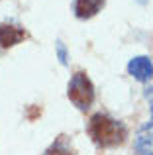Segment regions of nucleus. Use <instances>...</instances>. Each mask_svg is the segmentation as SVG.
<instances>
[{"instance_id":"obj_4","label":"nucleus","mask_w":153,"mask_h":155,"mask_svg":"<svg viewBox=\"0 0 153 155\" xmlns=\"http://www.w3.org/2000/svg\"><path fill=\"white\" fill-rule=\"evenodd\" d=\"M28 38L26 30L14 24H0V47H14Z\"/></svg>"},{"instance_id":"obj_10","label":"nucleus","mask_w":153,"mask_h":155,"mask_svg":"<svg viewBox=\"0 0 153 155\" xmlns=\"http://www.w3.org/2000/svg\"><path fill=\"white\" fill-rule=\"evenodd\" d=\"M151 120H153V104H151Z\"/></svg>"},{"instance_id":"obj_3","label":"nucleus","mask_w":153,"mask_h":155,"mask_svg":"<svg viewBox=\"0 0 153 155\" xmlns=\"http://www.w3.org/2000/svg\"><path fill=\"white\" fill-rule=\"evenodd\" d=\"M128 73H130L135 81H139V83L149 81L153 77L151 59L145 57V55H138V57H134V59H130V63H128Z\"/></svg>"},{"instance_id":"obj_9","label":"nucleus","mask_w":153,"mask_h":155,"mask_svg":"<svg viewBox=\"0 0 153 155\" xmlns=\"http://www.w3.org/2000/svg\"><path fill=\"white\" fill-rule=\"evenodd\" d=\"M143 96H145V98H149V100H153V84H151V87H147V88H145V92H143Z\"/></svg>"},{"instance_id":"obj_6","label":"nucleus","mask_w":153,"mask_h":155,"mask_svg":"<svg viewBox=\"0 0 153 155\" xmlns=\"http://www.w3.org/2000/svg\"><path fill=\"white\" fill-rule=\"evenodd\" d=\"M153 143V122H147L139 128L138 136H135V149L139 153H147Z\"/></svg>"},{"instance_id":"obj_1","label":"nucleus","mask_w":153,"mask_h":155,"mask_svg":"<svg viewBox=\"0 0 153 155\" xmlns=\"http://www.w3.org/2000/svg\"><path fill=\"white\" fill-rule=\"evenodd\" d=\"M86 132L90 136V140L102 149L118 147L128 137L126 126L120 120L108 116V114H102V112H96L90 116V120L86 124Z\"/></svg>"},{"instance_id":"obj_2","label":"nucleus","mask_w":153,"mask_h":155,"mask_svg":"<svg viewBox=\"0 0 153 155\" xmlns=\"http://www.w3.org/2000/svg\"><path fill=\"white\" fill-rule=\"evenodd\" d=\"M67 96L79 110H88L94 102V84L84 71H76L67 84Z\"/></svg>"},{"instance_id":"obj_7","label":"nucleus","mask_w":153,"mask_h":155,"mask_svg":"<svg viewBox=\"0 0 153 155\" xmlns=\"http://www.w3.org/2000/svg\"><path fill=\"white\" fill-rule=\"evenodd\" d=\"M43 155H75V151H73V147H71L67 136H59L57 140L45 149Z\"/></svg>"},{"instance_id":"obj_8","label":"nucleus","mask_w":153,"mask_h":155,"mask_svg":"<svg viewBox=\"0 0 153 155\" xmlns=\"http://www.w3.org/2000/svg\"><path fill=\"white\" fill-rule=\"evenodd\" d=\"M55 49H57V59L61 65H67L69 63V55H67V47L63 41H55Z\"/></svg>"},{"instance_id":"obj_11","label":"nucleus","mask_w":153,"mask_h":155,"mask_svg":"<svg viewBox=\"0 0 153 155\" xmlns=\"http://www.w3.org/2000/svg\"><path fill=\"white\" fill-rule=\"evenodd\" d=\"M151 155H153V153H151Z\"/></svg>"},{"instance_id":"obj_5","label":"nucleus","mask_w":153,"mask_h":155,"mask_svg":"<svg viewBox=\"0 0 153 155\" xmlns=\"http://www.w3.org/2000/svg\"><path fill=\"white\" fill-rule=\"evenodd\" d=\"M106 0H75L73 4V12L79 20H88L92 16H96L102 10Z\"/></svg>"}]
</instances>
